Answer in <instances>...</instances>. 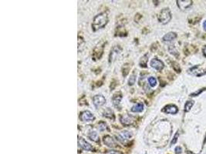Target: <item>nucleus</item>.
<instances>
[{"label":"nucleus","instance_id":"nucleus-22","mask_svg":"<svg viewBox=\"0 0 206 154\" xmlns=\"http://www.w3.org/2000/svg\"><path fill=\"white\" fill-rule=\"evenodd\" d=\"M99 130H100V131H103V130H105L107 129V125L105 123L103 122H101L99 123V127H98Z\"/></svg>","mask_w":206,"mask_h":154},{"label":"nucleus","instance_id":"nucleus-23","mask_svg":"<svg viewBox=\"0 0 206 154\" xmlns=\"http://www.w3.org/2000/svg\"><path fill=\"white\" fill-rule=\"evenodd\" d=\"M178 137H179V133H178V132H177V133H175V135H174V138H173L172 141H171V145L174 144V143H175L176 142H177Z\"/></svg>","mask_w":206,"mask_h":154},{"label":"nucleus","instance_id":"nucleus-12","mask_svg":"<svg viewBox=\"0 0 206 154\" xmlns=\"http://www.w3.org/2000/svg\"><path fill=\"white\" fill-rule=\"evenodd\" d=\"M121 51V48H120L119 46H115L112 49V50L110 51V57H109V63H112L113 62V60L115 58V56L119 54Z\"/></svg>","mask_w":206,"mask_h":154},{"label":"nucleus","instance_id":"nucleus-21","mask_svg":"<svg viewBox=\"0 0 206 154\" xmlns=\"http://www.w3.org/2000/svg\"><path fill=\"white\" fill-rule=\"evenodd\" d=\"M148 55H145V56H144L143 57L141 58V60H140V66H143V67H145L146 66V64H147V62H148Z\"/></svg>","mask_w":206,"mask_h":154},{"label":"nucleus","instance_id":"nucleus-1","mask_svg":"<svg viewBox=\"0 0 206 154\" xmlns=\"http://www.w3.org/2000/svg\"><path fill=\"white\" fill-rule=\"evenodd\" d=\"M108 23V16L107 13H101L100 14L97 15L95 17L93 18V21L92 23V29L95 31L98 29H102Z\"/></svg>","mask_w":206,"mask_h":154},{"label":"nucleus","instance_id":"nucleus-4","mask_svg":"<svg viewBox=\"0 0 206 154\" xmlns=\"http://www.w3.org/2000/svg\"><path fill=\"white\" fill-rule=\"evenodd\" d=\"M80 119L84 122H90V121H93L94 119V116L90 111H84L80 115Z\"/></svg>","mask_w":206,"mask_h":154},{"label":"nucleus","instance_id":"nucleus-2","mask_svg":"<svg viewBox=\"0 0 206 154\" xmlns=\"http://www.w3.org/2000/svg\"><path fill=\"white\" fill-rule=\"evenodd\" d=\"M171 19V13L168 8H164L160 12L158 15V20L161 23L165 25L169 23Z\"/></svg>","mask_w":206,"mask_h":154},{"label":"nucleus","instance_id":"nucleus-8","mask_svg":"<svg viewBox=\"0 0 206 154\" xmlns=\"http://www.w3.org/2000/svg\"><path fill=\"white\" fill-rule=\"evenodd\" d=\"M131 137H132V133H130V132H128V131H126V130L121 132V133H120L117 136L118 140H119V141L122 142V143L125 142L126 140H129V139H130Z\"/></svg>","mask_w":206,"mask_h":154},{"label":"nucleus","instance_id":"nucleus-15","mask_svg":"<svg viewBox=\"0 0 206 154\" xmlns=\"http://www.w3.org/2000/svg\"><path fill=\"white\" fill-rule=\"evenodd\" d=\"M103 116H105V117L109 118V119H114V114L113 110L111 109H110V108H107V109H106L104 111H103Z\"/></svg>","mask_w":206,"mask_h":154},{"label":"nucleus","instance_id":"nucleus-26","mask_svg":"<svg viewBox=\"0 0 206 154\" xmlns=\"http://www.w3.org/2000/svg\"><path fill=\"white\" fill-rule=\"evenodd\" d=\"M203 53H204V56H206V46L204 47V48H203Z\"/></svg>","mask_w":206,"mask_h":154},{"label":"nucleus","instance_id":"nucleus-28","mask_svg":"<svg viewBox=\"0 0 206 154\" xmlns=\"http://www.w3.org/2000/svg\"><path fill=\"white\" fill-rule=\"evenodd\" d=\"M113 154H117V153H113Z\"/></svg>","mask_w":206,"mask_h":154},{"label":"nucleus","instance_id":"nucleus-10","mask_svg":"<svg viewBox=\"0 0 206 154\" xmlns=\"http://www.w3.org/2000/svg\"><path fill=\"white\" fill-rule=\"evenodd\" d=\"M78 143H79V146H81L82 149H85L87 151H91L93 150V148L91 145L89 143H87L84 139L83 138H79L78 139Z\"/></svg>","mask_w":206,"mask_h":154},{"label":"nucleus","instance_id":"nucleus-25","mask_svg":"<svg viewBox=\"0 0 206 154\" xmlns=\"http://www.w3.org/2000/svg\"><path fill=\"white\" fill-rule=\"evenodd\" d=\"M175 152L176 154H180L181 152H182V148H181L180 146H177V147L175 148Z\"/></svg>","mask_w":206,"mask_h":154},{"label":"nucleus","instance_id":"nucleus-11","mask_svg":"<svg viewBox=\"0 0 206 154\" xmlns=\"http://www.w3.org/2000/svg\"><path fill=\"white\" fill-rule=\"evenodd\" d=\"M162 111L168 114H176L178 112V109L174 105H167L162 109Z\"/></svg>","mask_w":206,"mask_h":154},{"label":"nucleus","instance_id":"nucleus-20","mask_svg":"<svg viewBox=\"0 0 206 154\" xmlns=\"http://www.w3.org/2000/svg\"><path fill=\"white\" fill-rule=\"evenodd\" d=\"M193 105H194V102H192V101L187 102V103H185V112H189V111H190L191 109L192 108V106H193Z\"/></svg>","mask_w":206,"mask_h":154},{"label":"nucleus","instance_id":"nucleus-7","mask_svg":"<svg viewBox=\"0 0 206 154\" xmlns=\"http://www.w3.org/2000/svg\"><path fill=\"white\" fill-rule=\"evenodd\" d=\"M192 0H185V1H182V0H178L177 4L178 6L180 9L182 10H186L192 5Z\"/></svg>","mask_w":206,"mask_h":154},{"label":"nucleus","instance_id":"nucleus-9","mask_svg":"<svg viewBox=\"0 0 206 154\" xmlns=\"http://www.w3.org/2000/svg\"><path fill=\"white\" fill-rule=\"evenodd\" d=\"M103 141L104 143V144L106 146H107L108 147L110 148H114L117 146V143L114 140V139H113V137H111L110 136H105L103 139Z\"/></svg>","mask_w":206,"mask_h":154},{"label":"nucleus","instance_id":"nucleus-16","mask_svg":"<svg viewBox=\"0 0 206 154\" xmlns=\"http://www.w3.org/2000/svg\"><path fill=\"white\" fill-rule=\"evenodd\" d=\"M131 112H140L144 110V105L143 103H137L136 105H134V106H132L131 108Z\"/></svg>","mask_w":206,"mask_h":154},{"label":"nucleus","instance_id":"nucleus-13","mask_svg":"<svg viewBox=\"0 0 206 154\" xmlns=\"http://www.w3.org/2000/svg\"><path fill=\"white\" fill-rule=\"evenodd\" d=\"M176 37H177V34L175 32H170L168 33L165 34L163 37V41L164 42H171V41H173L174 39H175Z\"/></svg>","mask_w":206,"mask_h":154},{"label":"nucleus","instance_id":"nucleus-18","mask_svg":"<svg viewBox=\"0 0 206 154\" xmlns=\"http://www.w3.org/2000/svg\"><path fill=\"white\" fill-rule=\"evenodd\" d=\"M135 81H136V74H135V72H133V73L130 75V79H129V80H128L129 86L134 85V84L135 83Z\"/></svg>","mask_w":206,"mask_h":154},{"label":"nucleus","instance_id":"nucleus-5","mask_svg":"<svg viewBox=\"0 0 206 154\" xmlns=\"http://www.w3.org/2000/svg\"><path fill=\"white\" fill-rule=\"evenodd\" d=\"M121 123L124 126H130L132 125L133 123L134 122V117L132 116H130L128 114H125L121 116Z\"/></svg>","mask_w":206,"mask_h":154},{"label":"nucleus","instance_id":"nucleus-17","mask_svg":"<svg viewBox=\"0 0 206 154\" xmlns=\"http://www.w3.org/2000/svg\"><path fill=\"white\" fill-rule=\"evenodd\" d=\"M89 138L93 140V141H97V139H98L97 133L95 131H91L89 133Z\"/></svg>","mask_w":206,"mask_h":154},{"label":"nucleus","instance_id":"nucleus-27","mask_svg":"<svg viewBox=\"0 0 206 154\" xmlns=\"http://www.w3.org/2000/svg\"><path fill=\"white\" fill-rule=\"evenodd\" d=\"M203 27H204V29L206 31V20L203 23Z\"/></svg>","mask_w":206,"mask_h":154},{"label":"nucleus","instance_id":"nucleus-24","mask_svg":"<svg viewBox=\"0 0 206 154\" xmlns=\"http://www.w3.org/2000/svg\"><path fill=\"white\" fill-rule=\"evenodd\" d=\"M128 70H129V67L126 68V66H124V67H123V75H124V76H126V75H127V73H128Z\"/></svg>","mask_w":206,"mask_h":154},{"label":"nucleus","instance_id":"nucleus-3","mask_svg":"<svg viewBox=\"0 0 206 154\" xmlns=\"http://www.w3.org/2000/svg\"><path fill=\"white\" fill-rule=\"evenodd\" d=\"M93 102L94 106H95L97 109H98V108H100V106H102L105 103H106V99H105L104 96H102V95H96V96H93Z\"/></svg>","mask_w":206,"mask_h":154},{"label":"nucleus","instance_id":"nucleus-19","mask_svg":"<svg viewBox=\"0 0 206 154\" xmlns=\"http://www.w3.org/2000/svg\"><path fill=\"white\" fill-rule=\"evenodd\" d=\"M148 82H149V85L152 87L156 86L157 85V79H155V77L151 76L148 78Z\"/></svg>","mask_w":206,"mask_h":154},{"label":"nucleus","instance_id":"nucleus-6","mask_svg":"<svg viewBox=\"0 0 206 154\" xmlns=\"http://www.w3.org/2000/svg\"><path fill=\"white\" fill-rule=\"evenodd\" d=\"M151 66H152V68L156 69V70L161 71L163 69L164 65L162 61H161V60L157 59V58H155V59H153V60L151 61Z\"/></svg>","mask_w":206,"mask_h":154},{"label":"nucleus","instance_id":"nucleus-14","mask_svg":"<svg viewBox=\"0 0 206 154\" xmlns=\"http://www.w3.org/2000/svg\"><path fill=\"white\" fill-rule=\"evenodd\" d=\"M122 99V94L121 93H116L113 96L112 98V101H113V104L114 106H118L121 103V100Z\"/></svg>","mask_w":206,"mask_h":154}]
</instances>
